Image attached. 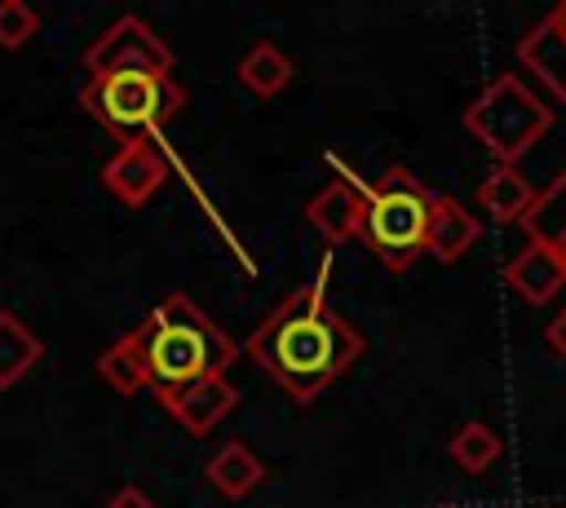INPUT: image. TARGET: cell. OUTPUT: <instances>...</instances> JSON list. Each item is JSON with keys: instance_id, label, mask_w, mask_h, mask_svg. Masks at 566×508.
Masks as SVG:
<instances>
[{"instance_id": "cell-1", "label": "cell", "mask_w": 566, "mask_h": 508, "mask_svg": "<svg viewBox=\"0 0 566 508\" xmlns=\"http://www.w3.org/2000/svg\"><path fill=\"white\" fill-rule=\"evenodd\" d=\"M323 278L287 292L248 336V353L292 402H314L363 358V331L332 305Z\"/></svg>"}, {"instance_id": "cell-2", "label": "cell", "mask_w": 566, "mask_h": 508, "mask_svg": "<svg viewBox=\"0 0 566 508\" xmlns=\"http://www.w3.org/2000/svg\"><path fill=\"white\" fill-rule=\"evenodd\" d=\"M133 336L146 353L155 393L186 389V384L208 380V375H226V367L239 358V345L186 292L164 296L142 318V327H133Z\"/></svg>"}, {"instance_id": "cell-3", "label": "cell", "mask_w": 566, "mask_h": 508, "mask_svg": "<svg viewBox=\"0 0 566 508\" xmlns=\"http://www.w3.org/2000/svg\"><path fill=\"white\" fill-rule=\"evenodd\" d=\"M433 194L411 177V168L394 163L376 181H363V221L358 239L371 247V256L385 269H407L424 252V230H429Z\"/></svg>"}, {"instance_id": "cell-4", "label": "cell", "mask_w": 566, "mask_h": 508, "mask_svg": "<svg viewBox=\"0 0 566 508\" xmlns=\"http://www.w3.org/2000/svg\"><path fill=\"white\" fill-rule=\"evenodd\" d=\"M80 106L119 141H137L159 133L186 106V88L172 75H142V71L102 75V80H84Z\"/></svg>"}, {"instance_id": "cell-5", "label": "cell", "mask_w": 566, "mask_h": 508, "mask_svg": "<svg viewBox=\"0 0 566 508\" xmlns=\"http://www.w3.org/2000/svg\"><path fill=\"white\" fill-rule=\"evenodd\" d=\"M553 115L548 106L517 80V75H495L469 106H464V128L486 146L495 163H513L548 133Z\"/></svg>"}, {"instance_id": "cell-6", "label": "cell", "mask_w": 566, "mask_h": 508, "mask_svg": "<svg viewBox=\"0 0 566 508\" xmlns=\"http://www.w3.org/2000/svg\"><path fill=\"white\" fill-rule=\"evenodd\" d=\"M172 49L137 18V13H124L115 18L88 49H84V71L88 80H102V75H172Z\"/></svg>"}, {"instance_id": "cell-7", "label": "cell", "mask_w": 566, "mask_h": 508, "mask_svg": "<svg viewBox=\"0 0 566 508\" xmlns=\"http://www.w3.org/2000/svg\"><path fill=\"white\" fill-rule=\"evenodd\" d=\"M168 181V159L150 137L137 141H119V150L106 159L102 168V186L124 203V208H142L159 186Z\"/></svg>"}, {"instance_id": "cell-8", "label": "cell", "mask_w": 566, "mask_h": 508, "mask_svg": "<svg viewBox=\"0 0 566 508\" xmlns=\"http://www.w3.org/2000/svg\"><path fill=\"white\" fill-rule=\"evenodd\" d=\"M159 402H164V411H168L186 433L203 437V433H212V428L234 411L239 389H234L226 375H208V380H195V384H186V389L159 393Z\"/></svg>"}, {"instance_id": "cell-9", "label": "cell", "mask_w": 566, "mask_h": 508, "mask_svg": "<svg viewBox=\"0 0 566 508\" xmlns=\"http://www.w3.org/2000/svg\"><path fill=\"white\" fill-rule=\"evenodd\" d=\"M305 221L327 239V243H349L358 234L363 221V181L354 172H340L336 181H327L310 203H305Z\"/></svg>"}, {"instance_id": "cell-10", "label": "cell", "mask_w": 566, "mask_h": 508, "mask_svg": "<svg viewBox=\"0 0 566 508\" xmlns=\"http://www.w3.org/2000/svg\"><path fill=\"white\" fill-rule=\"evenodd\" d=\"M504 283L526 300V305H548L566 287V265L553 247L526 239V247L504 265Z\"/></svg>"}, {"instance_id": "cell-11", "label": "cell", "mask_w": 566, "mask_h": 508, "mask_svg": "<svg viewBox=\"0 0 566 508\" xmlns=\"http://www.w3.org/2000/svg\"><path fill=\"white\" fill-rule=\"evenodd\" d=\"M478 239H482L478 216L460 199L433 194V212H429V230H424V252L438 256V261H460Z\"/></svg>"}, {"instance_id": "cell-12", "label": "cell", "mask_w": 566, "mask_h": 508, "mask_svg": "<svg viewBox=\"0 0 566 508\" xmlns=\"http://www.w3.org/2000/svg\"><path fill=\"white\" fill-rule=\"evenodd\" d=\"M203 477H208V486H212L217 495L243 499V495H252V490L261 486L265 464H261V455H256L248 442H226V446L203 464Z\"/></svg>"}, {"instance_id": "cell-13", "label": "cell", "mask_w": 566, "mask_h": 508, "mask_svg": "<svg viewBox=\"0 0 566 508\" xmlns=\"http://www.w3.org/2000/svg\"><path fill=\"white\" fill-rule=\"evenodd\" d=\"M535 194H539V190H535L513 163H495V168L482 177V186H478V203H482L495 221H522V216L531 212Z\"/></svg>"}, {"instance_id": "cell-14", "label": "cell", "mask_w": 566, "mask_h": 508, "mask_svg": "<svg viewBox=\"0 0 566 508\" xmlns=\"http://www.w3.org/2000/svg\"><path fill=\"white\" fill-rule=\"evenodd\" d=\"M522 230H526V239L553 247L562 256V265H566V168L535 194L531 212L522 216Z\"/></svg>"}, {"instance_id": "cell-15", "label": "cell", "mask_w": 566, "mask_h": 508, "mask_svg": "<svg viewBox=\"0 0 566 508\" xmlns=\"http://www.w3.org/2000/svg\"><path fill=\"white\" fill-rule=\"evenodd\" d=\"M292 80H296L292 57H287L279 44H270V40H256V44L239 57V84H243L248 93H256V97H274V93H283Z\"/></svg>"}, {"instance_id": "cell-16", "label": "cell", "mask_w": 566, "mask_h": 508, "mask_svg": "<svg viewBox=\"0 0 566 508\" xmlns=\"http://www.w3.org/2000/svg\"><path fill=\"white\" fill-rule=\"evenodd\" d=\"M97 375H102L115 393H124V398L150 389V367H146V353H142V345H137L133 331H124L119 340H111V345L97 353Z\"/></svg>"}, {"instance_id": "cell-17", "label": "cell", "mask_w": 566, "mask_h": 508, "mask_svg": "<svg viewBox=\"0 0 566 508\" xmlns=\"http://www.w3.org/2000/svg\"><path fill=\"white\" fill-rule=\"evenodd\" d=\"M44 358L40 336L9 309H0V389H13Z\"/></svg>"}, {"instance_id": "cell-18", "label": "cell", "mask_w": 566, "mask_h": 508, "mask_svg": "<svg viewBox=\"0 0 566 508\" xmlns=\"http://www.w3.org/2000/svg\"><path fill=\"white\" fill-rule=\"evenodd\" d=\"M447 451H451V459L464 468V473H486L495 459H500V437H495V428L491 424H482V420H469V424H460L455 433H451V442H447Z\"/></svg>"}, {"instance_id": "cell-19", "label": "cell", "mask_w": 566, "mask_h": 508, "mask_svg": "<svg viewBox=\"0 0 566 508\" xmlns=\"http://www.w3.org/2000/svg\"><path fill=\"white\" fill-rule=\"evenodd\" d=\"M40 31V13L22 0H0V49H22Z\"/></svg>"}, {"instance_id": "cell-20", "label": "cell", "mask_w": 566, "mask_h": 508, "mask_svg": "<svg viewBox=\"0 0 566 508\" xmlns=\"http://www.w3.org/2000/svg\"><path fill=\"white\" fill-rule=\"evenodd\" d=\"M535 35H539V40H553L557 49H566V0H562L544 22H539V31H535Z\"/></svg>"}, {"instance_id": "cell-21", "label": "cell", "mask_w": 566, "mask_h": 508, "mask_svg": "<svg viewBox=\"0 0 566 508\" xmlns=\"http://www.w3.org/2000/svg\"><path fill=\"white\" fill-rule=\"evenodd\" d=\"M102 508H155V504L142 495V486H119Z\"/></svg>"}, {"instance_id": "cell-22", "label": "cell", "mask_w": 566, "mask_h": 508, "mask_svg": "<svg viewBox=\"0 0 566 508\" xmlns=\"http://www.w3.org/2000/svg\"><path fill=\"white\" fill-rule=\"evenodd\" d=\"M544 340H548V349H553V353H562V358H566V309H562V314L548 322Z\"/></svg>"}, {"instance_id": "cell-23", "label": "cell", "mask_w": 566, "mask_h": 508, "mask_svg": "<svg viewBox=\"0 0 566 508\" xmlns=\"http://www.w3.org/2000/svg\"><path fill=\"white\" fill-rule=\"evenodd\" d=\"M442 508H460V504H442Z\"/></svg>"}]
</instances>
